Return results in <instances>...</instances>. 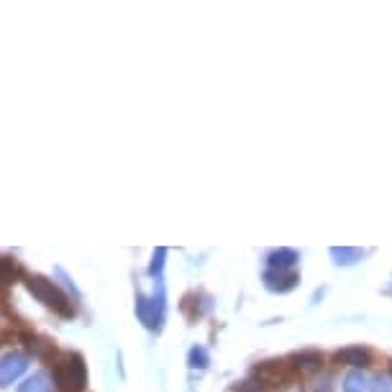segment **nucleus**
<instances>
[{
  "mask_svg": "<svg viewBox=\"0 0 392 392\" xmlns=\"http://www.w3.org/2000/svg\"><path fill=\"white\" fill-rule=\"evenodd\" d=\"M54 384L59 392H82L88 387V367L79 354H62L54 364Z\"/></svg>",
  "mask_w": 392,
  "mask_h": 392,
  "instance_id": "obj_1",
  "label": "nucleus"
},
{
  "mask_svg": "<svg viewBox=\"0 0 392 392\" xmlns=\"http://www.w3.org/2000/svg\"><path fill=\"white\" fill-rule=\"evenodd\" d=\"M26 287H29V293L34 295L39 303H44L57 315H62V318H72V315H75V305L69 303L67 295L62 293L51 280H47V277H41V275H29L26 277Z\"/></svg>",
  "mask_w": 392,
  "mask_h": 392,
  "instance_id": "obj_2",
  "label": "nucleus"
},
{
  "mask_svg": "<svg viewBox=\"0 0 392 392\" xmlns=\"http://www.w3.org/2000/svg\"><path fill=\"white\" fill-rule=\"evenodd\" d=\"M29 369V356L23 352H8L0 356V387L13 384Z\"/></svg>",
  "mask_w": 392,
  "mask_h": 392,
  "instance_id": "obj_3",
  "label": "nucleus"
},
{
  "mask_svg": "<svg viewBox=\"0 0 392 392\" xmlns=\"http://www.w3.org/2000/svg\"><path fill=\"white\" fill-rule=\"evenodd\" d=\"M21 341L26 343V349H29L31 354H36L39 359L57 364L59 352H57V346H54L49 339H41V336H36V334H21Z\"/></svg>",
  "mask_w": 392,
  "mask_h": 392,
  "instance_id": "obj_4",
  "label": "nucleus"
},
{
  "mask_svg": "<svg viewBox=\"0 0 392 392\" xmlns=\"http://www.w3.org/2000/svg\"><path fill=\"white\" fill-rule=\"evenodd\" d=\"M157 303H162V297H154V300H147V297H138L136 303V313L138 318L144 321V326L147 328H151V331H157L159 326H162V310H157Z\"/></svg>",
  "mask_w": 392,
  "mask_h": 392,
  "instance_id": "obj_5",
  "label": "nucleus"
},
{
  "mask_svg": "<svg viewBox=\"0 0 392 392\" xmlns=\"http://www.w3.org/2000/svg\"><path fill=\"white\" fill-rule=\"evenodd\" d=\"M336 364H346V367H367L369 364V352L362 349V346H349V349H341V352H336L334 356Z\"/></svg>",
  "mask_w": 392,
  "mask_h": 392,
  "instance_id": "obj_6",
  "label": "nucleus"
},
{
  "mask_svg": "<svg viewBox=\"0 0 392 392\" xmlns=\"http://www.w3.org/2000/svg\"><path fill=\"white\" fill-rule=\"evenodd\" d=\"M290 362H295L293 367L300 369V372H321V369H323V354L300 352V354H293Z\"/></svg>",
  "mask_w": 392,
  "mask_h": 392,
  "instance_id": "obj_7",
  "label": "nucleus"
},
{
  "mask_svg": "<svg viewBox=\"0 0 392 392\" xmlns=\"http://www.w3.org/2000/svg\"><path fill=\"white\" fill-rule=\"evenodd\" d=\"M267 280V287L269 290H280V293H287V290H293L295 282H297V275L295 272H284V269H269L265 275Z\"/></svg>",
  "mask_w": 392,
  "mask_h": 392,
  "instance_id": "obj_8",
  "label": "nucleus"
},
{
  "mask_svg": "<svg viewBox=\"0 0 392 392\" xmlns=\"http://www.w3.org/2000/svg\"><path fill=\"white\" fill-rule=\"evenodd\" d=\"M19 277H23L19 262L10 256H0V287H10L13 282H19Z\"/></svg>",
  "mask_w": 392,
  "mask_h": 392,
  "instance_id": "obj_9",
  "label": "nucleus"
},
{
  "mask_svg": "<svg viewBox=\"0 0 392 392\" xmlns=\"http://www.w3.org/2000/svg\"><path fill=\"white\" fill-rule=\"evenodd\" d=\"M19 392H51L49 377L44 372L31 374L29 380H23V382L19 384Z\"/></svg>",
  "mask_w": 392,
  "mask_h": 392,
  "instance_id": "obj_10",
  "label": "nucleus"
},
{
  "mask_svg": "<svg viewBox=\"0 0 392 392\" xmlns=\"http://www.w3.org/2000/svg\"><path fill=\"white\" fill-rule=\"evenodd\" d=\"M343 392H367V377L362 372L346 374L343 380Z\"/></svg>",
  "mask_w": 392,
  "mask_h": 392,
  "instance_id": "obj_11",
  "label": "nucleus"
},
{
  "mask_svg": "<svg viewBox=\"0 0 392 392\" xmlns=\"http://www.w3.org/2000/svg\"><path fill=\"white\" fill-rule=\"evenodd\" d=\"M269 262L272 267H280V269H287V267H293L297 262V254L290 252V249H282V252H275V254L269 256Z\"/></svg>",
  "mask_w": 392,
  "mask_h": 392,
  "instance_id": "obj_12",
  "label": "nucleus"
},
{
  "mask_svg": "<svg viewBox=\"0 0 392 392\" xmlns=\"http://www.w3.org/2000/svg\"><path fill=\"white\" fill-rule=\"evenodd\" d=\"M310 392H334V380L331 374H315L310 382Z\"/></svg>",
  "mask_w": 392,
  "mask_h": 392,
  "instance_id": "obj_13",
  "label": "nucleus"
},
{
  "mask_svg": "<svg viewBox=\"0 0 392 392\" xmlns=\"http://www.w3.org/2000/svg\"><path fill=\"white\" fill-rule=\"evenodd\" d=\"M234 392H265V384L259 380H244L234 387Z\"/></svg>",
  "mask_w": 392,
  "mask_h": 392,
  "instance_id": "obj_14",
  "label": "nucleus"
},
{
  "mask_svg": "<svg viewBox=\"0 0 392 392\" xmlns=\"http://www.w3.org/2000/svg\"><path fill=\"white\" fill-rule=\"evenodd\" d=\"M190 364H193L195 369H203L208 364V354L203 352V349H193V352H190Z\"/></svg>",
  "mask_w": 392,
  "mask_h": 392,
  "instance_id": "obj_15",
  "label": "nucleus"
},
{
  "mask_svg": "<svg viewBox=\"0 0 392 392\" xmlns=\"http://www.w3.org/2000/svg\"><path fill=\"white\" fill-rule=\"evenodd\" d=\"M162 259H164V252H159V254L154 256V265H151V272H154V275H157L159 269H162Z\"/></svg>",
  "mask_w": 392,
  "mask_h": 392,
  "instance_id": "obj_16",
  "label": "nucleus"
},
{
  "mask_svg": "<svg viewBox=\"0 0 392 392\" xmlns=\"http://www.w3.org/2000/svg\"><path fill=\"white\" fill-rule=\"evenodd\" d=\"M374 392H390V390L384 387V382H377V387H374Z\"/></svg>",
  "mask_w": 392,
  "mask_h": 392,
  "instance_id": "obj_17",
  "label": "nucleus"
}]
</instances>
